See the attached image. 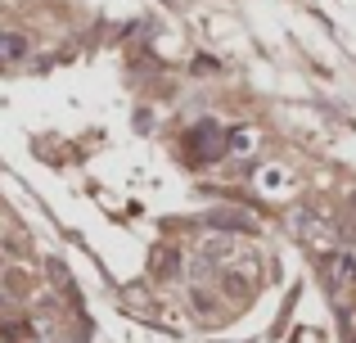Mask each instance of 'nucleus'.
<instances>
[{"instance_id": "f03ea898", "label": "nucleus", "mask_w": 356, "mask_h": 343, "mask_svg": "<svg viewBox=\"0 0 356 343\" xmlns=\"http://www.w3.org/2000/svg\"><path fill=\"white\" fill-rule=\"evenodd\" d=\"M356 285V257L352 253H334L330 262H325V289L330 294H343Z\"/></svg>"}, {"instance_id": "f257e3e1", "label": "nucleus", "mask_w": 356, "mask_h": 343, "mask_svg": "<svg viewBox=\"0 0 356 343\" xmlns=\"http://www.w3.org/2000/svg\"><path fill=\"white\" fill-rule=\"evenodd\" d=\"M185 150H190V159H194V163H212V159H221V127L199 122L190 136H185Z\"/></svg>"}, {"instance_id": "7ed1b4c3", "label": "nucleus", "mask_w": 356, "mask_h": 343, "mask_svg": "<svg viewBox=\"0 0 356 343\" xmlns=\"http://www.w3.org/2000/svg\"><path fill=\"white\" fill-rule=\"evenodd\" d=\"M27 50V41L18 32H9V36H0V59H18V54Z\"/></svg>"}]
</instances>
